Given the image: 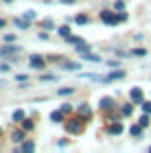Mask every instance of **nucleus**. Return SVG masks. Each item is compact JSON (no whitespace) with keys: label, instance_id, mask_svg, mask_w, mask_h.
<instances>
[{"label":"nucleus","instance_id":"nucleus-6","mask_svg":"<svg viewBox=\"0 0 151 153\" xmlns=\"http://www.w3.org/2000/svg\"><path fill=\"white\" fill-rule=\"evenodd\" d=\"M114 105H116V103H114V99H109V96H103L101 103H99V107H101V109H112Z\"/></svg>","mask_w":151,"mask_h":153},{"label":"nucleus","instance_id":"nucleus-8","mask_svg":"<svg viewBox=\"0 0 151 153\" xmlns=\"http://www.w3.org/2000/svg\"><path fill=\"white\" fill-rule=\"evenodd\" d=\"M24 131H26V129H24ZM24 131H20V129H18V131H13V134H11V140H13V142H22L24 138H26Z\"/></svg>","mask_w":151,"mask_h":153},{"label":"nucleus","instance_id":"nucleus-20","mask_svg":"<svg viewBox=\"0 0 151 153\" xmlns=\"http://www.w3.org/2000/svg\"><path fill=\"white\" fill-rule=\"evenodd\" d=\"M22 16H24L26 20H29V22H33V20H35V11H31V9H29V11H24Z\"/></svg>","mask_w":151,"mask_h":153},{"label":"nucleus","instance_id":"nucleus-15","mask_svg":"<svg viewBox=\"0 0 151 153\" xmlns=\"http://www.w3.org/2000/svg\"><path fill=\"white\" fill-rule=\"evenodd\" d=\"M61 68H64V70H79L81 64H72V61H66V64L61 66Z\"/></svg>","mask_w":151,"mask_h":153},{"label":"nucleus","instance_id":"nucleus-29","mask_svg":"<svg viewBox=\"0 0 151 153\" xmlns=\"http://www.w3.org/2000/svg\"><path fill=\"white\" fill-rule=\"evenodd\" d=\"M61 112H64V114H70V112H72V107L68 105V103H64V105H61Z\"/></svg>","mask_w":151,"mask_h":153},{"label":"nucleus","instance_id":"nucleus-23","mask_svg":"<svg viewBox=\"0 0 151 153\" xmlns=\"http://www.w3.org/2000/svg\"><path fill=\"white\" fill-rule=\"evenodd\" d=\"M72 92H74L72 88H61L59 90V96H68V94H72Z\"/></svg>","mask_w":151,"mask_h":153},{"label":"nucleus","instance_id":"nucleus-22","mask_svg":"<svg viewBox=\"0 0 151 153\" xmlns=\"http://www.w3.org/2000/svg\"><path fill=\"white\" fill-rule=\"evenodd\" d=\"M33 149H35V144H33V142H22V151L26 153V151H33Z\"/></svg>","mask_w":151,"mask_h":153},{"label":"nucleus","instance_id":"nucleus-19","mask_svg":"<svg viewBox=\"0 0 151 153\" xmlns=\"http://www.w3.org/2000/svg\"><path fill=\"white\" fill-rule=\"evenodd\" d=\"M134 112V107H132V103H127V105H123V116H129Z\"/></svg>","mask_w":151,"mask_h":153},{"label":"nucleus","instance_id":"nucleus-12","mask_svg":"<svg viewBox=\"0 0 151 153\" xmlns=\"http://www.w3.org/2000/svg\"><path fill=\"white\" fill-rule=\"evenodd\" d=\"M109 134H112V136H118V134H123V125H121V123H114L112 127H109Z\"/></svg>","mask_w":151,"mask_h":153},{"label":"nucleus","instance_id":"nucleus-39","mask_svg":"<svg viewBox=\"0 0 151 153\" xmlns=\"http://www.w3.org/2000/svg\"><path fill=\"white\" fill-rule=\"evenodd\" d=\"M2 83H4V81H2V79H0V85H2Z\"/></svg>","mask_w":151,"mask_h":153},{"label":"nucleus","instance_id":"nucleus-5","mask_svg":"<svg viewBox=\"0 0 151 153\" xmlns=\"http://www.w3.org/2000/svg\"><path fill=\"white\" fill-rule=\"evenodd\" d=\"M77 114H79V116H83L86 120H90V118H92V109H90V107H88L86 103H83V105H79V109H77Z\"/></svg>","mask_w":151,"mask_h":153},{"label":"nucleus","instance_id":"nucleus-14","mask_svg":"<svg viewBox=\"0 0 151 153\" xmlns=\"http://www.w3.org/2000/svg\"><path fill=\"white\" fill-rule=\"evenodd\" d=\"M61 118H64V112H61V109H57V112L51 114V120L53 123H61Z\"/></svg>","mask_w":151,"mask_h":153},{"label":"nucleus","instance_id":"nucleus-7","mask_svg":"<svg viewBox=\"0 0 151 153\" xmlns=\"http://www.w3.org/2000/svg\"><path fill=\"white\" fill-rule=\"evenodd\" d=\"M20 48L18 46H4V48H0V57H7V55H13V53H18Z\"/></svg>","mask_w":151,"mask_h":153},{"label":"nucleus","instance_id":"nucleus-11","mask_svg":"<svg viewBox=\"0 0 151 153\" xmlns=\"http://www.w3.org/2000/svg\"><path fill=\"white\" fill-rule=\"evenodd\" d=\"M11 120L22 123V120H24V109H16V112H13V116H11Z\"/></svg>","mask_w":151,"mask_h":153},{"label":"nucleus","instance_id":"nucleus-37","mask_svg":"<svg viewBox=\"0 0 151 153\" xmlns=\"http://www.w3.org/2000/svg\"><path fill=\"white\" fill-rule=\"evenodd\" d=\"M4 24H7V22H4V20H2V18H0V29H2V26H4Z\"/></svg>","mask_w":151,"mask_h":153},{"label":"nucleus","instance_id":"nucleus-30","mask_svg":"<svg viewBox=\"0 0 151 153\" xmlns=\"http://www.w3.org/2000/svg\"><path fill=\"white\" fill-rule=\"evenodd\" d=\"M118 22H127V13H125V11L118 13Z\"/></svg>","mask_w":151,"mask_h":153},{"label":"nucleus","instance_id":"nucleus-1","mask_svg":"<svg viewBox=\"0 0 151 153\" xmlns=\"http://www.w3.org/2000/svg\"><path fill=\"white\" fill-rule=\"evenodd\" d=\"M66 131H68V134H72V136H77V134L83 131V125H81L79 118H70V120L66 123Z\"/></svg>","mask_w":151,"mask_h":153},{"label":"nucleus","instance_id":"nucleus-35","mask_svg":"<svg viewBox=\"0 0 151 153\" xmlns=\"http://www.w3.org/2000/svg\"><path fill=\"white\" fill-rule=\"evenodd\" d=\"M13 39H16V37H13V35H4V42H7V44H11V42Z\"/></svg>","mask_w":151,"mask_h":153},{"label":"nucleus","instance_id":"nucleus-36","mask_svg":"<svg viewBox=\"0 0 151 153\" xmlns=\"http://www.w3.org/2000/svg\"><path fill=\"white\" fill-rule=\"evenodd\" d=\"M59 2H64V4H74L77 0H59Z\"/></svg>","mask_w":151,"mask_h":153},{"label":"nucleus","instance_id":"nucleus-13","mask_svg":"<svg viewBox=\"0 0 151 153\" xmlns=\"http://www.w3.org/2000/svg\"><path fill=\"white\" fill-rule=\"evenodd\" d=\"M125 76V70H116L112 74H107V81H116V79H123Z\"/></svg>","mask_w":151,"mask_h":153},{"label":"nucleus","instance_id":"nucleus-2","mask_svg":"<svg viewBox=\"0 0 151 153\" xmlns=\"http://www.w3.org/2000/svg\"><path fill=\"white\" fill-rule=\"evenodd\" d=\"M29 64H31V68H35V70H42V68L46 66V59L42 57V55H31Z\"/></svg>","mask_w":151,"mask_h":153},{"label":"nucleus","instance_id":"nucleus-4","mask_svg":"<svg viewBox=\"0 0 151 153\" xmlns=\"http://www.w3.org/2000/svg\"><path fill=\"white\" fill-rule=\"evenodd\" d=\"M129 99H132L134 103H140V105H142V99H145V94H142L140 88H132V92H129Z\"/></svg>","mask_w":151,"mask_h":153},{"label":"nucleus","instance_id":"nucleus-21","mask_svg":"<svg viewBox=\"0 0 151 153\" xmlns=\"http://www.w3.org/2000/svg\"><path fill=\"white\" fill-rule=\"evenodd\" d=\"M42 29H46V31H51V29H55L53 20H44V22H42Z\"/></svg>","mask_w":151,"mask_h":153},{"label":"nucleus","instance_id":"nucleus-32","mask_svg":"<svg viewBox=\"0 0 151 153\" xmlns=\"http://www.w3.org/2000/svg\"><path fill=\"white\" fill-rule=\"evenodd\" d=\"M107 66H109V68H118L121 61H107Z\"/></svg>","mask_w":151,"mask_h":153},{"label":"nucleus","instance_id":"nucleus-24","mask_svg":"<svg viewBox=\"0 0 151 153\" xmlns=\"http://www.w3.org/2000/svg\"><path fill=\"white\" fill-rule=\"evenodd\" d=\"M22 127H24L26 131H29V129H33V120H26V118H24V120H22Z\"/></svg>","mask_w":151,"mask_h":153},{"label":"nucleus","instance_id":"nucleus-16","mask_svg":"<svg viewBox=\"0 0 151 153\" xmlns=\"http://www.w3.org/2000/svg\"><path fill=\"white\" fill-rule=\"evenodd\" d=\"M83 59H88V61H97V64L101 61V57H99V55H94V53H83Z\"/></svg>","mask_w":151,"mask_h":153},{"label":"nucleus","instance_id":"nucleus-28","mask_svg":"<svg viewBox=\"0 0 151 153\" xmlns=\"http://www.w3.org/2000/svg\"><path fill=\"white\" fill-rule=\"evenodd\" d=\"M142 109H145V114H151V103L142 101Z\"/></svg>","mask_w":151,"mask_h":153},{"label":"nucleus","instance_id":"nucleus-38","mask_svg":"<svg viewBox=\"0 0 151 153\" xmlns=\"http://www.w3.org/2000/svg\"><path fill=\"white\" fill-rule=\"evenodd\" d=\"M2 2H11V0H2Z\"/></svg>","mask_w":151,"mask_h":153},{"label":"nucleus","instance_id":"nucleus-3","mask_svg":"<svg viewBox=\"0 0 151 153\" xmlns=\"http://www.w3.org/2000/svg\"><path fill=\"white\" fill-rule=\"evenodd\" d=\"M101 20H103L105 24L114 26L116 22H118V16H116V13H112V11H101Z\"/></svg>","mask_w":151,"mask_h":153},{"label":"nucleus","instance_id":"nucleus-17","mask_svg":"<svg viewBox=\"0 0 151 153\" xmlns=\"http://www.w3.org/2000/svg\"><path fill=\"white\" fill-rule=\"evenodd\" d=\"M57 33H59L61 37H66V39L70 37V29H68V26H59V29H57Z\"/></svg>","mask_w":151,"mask_h":153},{"label":"nucleus","instance_id":"nucleus-26","mask_svg":"<svg viewBox=\"0 0 151 153\" xmlns=\"http://www.w3.org/2000/svg\"><path fill=\"white\" fill-rule=\"evenodd\" d=\"M134 55H138V57H145V55H147V51H145V48H136V51H132Z\"/></svg>","mask_w":151,"mask_h":153},{"label":"nucleus","instance_id":"nucleus-10","mask_svg":"<svg viewBox=\"0 0 151 153\" xmlns=\"http://www.w3.org/2000/svg\"><path fill=\"white\" fill-rule=\"evenodd\" d=\"M142 129H145V127H142V125L138 123V125H132V127H129V134H132V136H136V138H138L140 134H142Z\"/></svg>","mask_w":151,"mask_h":153},{"label":"nucleus","instance_id":"nucleus-31","mask_svg":"<svg viewBox=\"0 0 151 153\" xmlns=\"http://www.w3.org/2000/svg\"><path fill=\"white\" fill-rule=\"evenodd\" d=\"M0 70H2V72H9L11 66H9V64H0Z\"/></svg>","mask_w":151,"mask_h":153},{"label":"nucleus","instance_id":"nucleus-18","mask_svg":"<svg viewBox=\"0 0 151 153\" xmlns=\"http://www.w3.org/2000/svg\"><path fill=\"white\" fill-rule=\"evenodd\" d=\"M74 22H77V24H88V22H90V18H88V16H77V18H74Z\"/></svg>","mask_w":151,"mask_h":153},{"label":"nucleus","instance_id":"nucleus-9","mask_svg":"<svg viewBox=\"0 0 151 153\" xmlns=\"http://www.w3.org/2000/svg\"><path fill=\"white\" fill-rule=\"evenodd\" d=\"M16 26H18V29H22V31H26V29L31 26V22H29L26 18H18V20H16Z\"/></svg>","mask_w":151,"mask_h":153},{"label":"nucleus","instance_id":"nucleus-25","mask_svg":"<svg viewBox=\"0 0 151 153\" xmlns=\"http://www.w3.org/2000/svg\"><path fill=\"white\" fill-rule=\"evenodd\" d=\"M114 7H116L118 11H123V9H125V0H116V2H114Z\"/></svg>","mask_w":151,"mask_h":153},{"label":"nucleus","instance_id":"nucleus-27","mask_svg":"<svg viewBox=\"0 0 151 153\" xmlns=\"http://www.w3.org/2000/svg\"><path fill=\"white\" fill-rule=\"evenodd\" d=\"M140 125H142V127H149V114H145L140 118Z\"/></svg>","mask_w":151,"mask_h":153},{"label":"nucleus","instance_id":"nucleus-33","mask_svg":"<svg viewBox=\"0 0 151 153\" xmlns=\"http://www.w3.org/2000/svg\"><path fill=\"white\" fill-rule=\"evenodd\" d=\"M42 81H55V76H53V74H44Z\"/></svg>","mask_w":151,"mask_h":153},{"label":"nucleus","instance_id":"nucleus-34","mask_svg":"<svg viewBox=\"0 0 151 153\" xmlns=\"http://www.w3.org/2000/svg\"><path fill=\"white\" fill-rule=\"evenodd\" d=\"M16 79H18V81H29V76H26V74H18Z\"/></svg>","mask_w":151,"mask_h":153}]
</instances>
